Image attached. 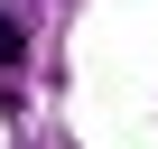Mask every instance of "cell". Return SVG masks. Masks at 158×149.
<instances>
[{"mask_svg": "<svg viewBox=\"0 0 158 149\" xmlns=\"http://www.w3.org/2000/svg\"><path fill=\"white\" fill-rule=\"evenodd\" d=\"M10 56H19V19H0V65H10Z\"/></svg>", "mask_w": 158, "mask_h": 149, "instance_id": "cell-1", "label": "cell"}]
</instances>
